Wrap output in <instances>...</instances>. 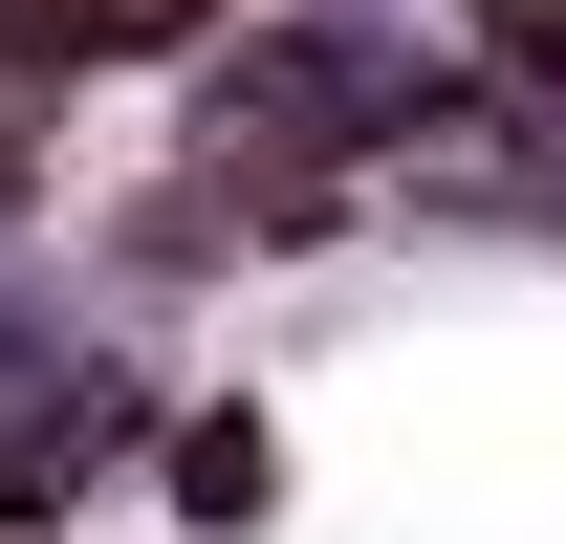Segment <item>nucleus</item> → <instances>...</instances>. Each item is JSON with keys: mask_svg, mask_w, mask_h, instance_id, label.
<instances>
[{"mask_svg": "<svg viewBox=\"0 0 566 544\" xmlns=\"http://www.w3.org/2000/svg\"><path fill=\"white\" fill-rule=\"evenodd\" d=\"M175 501H197V523H240V501H262V436H240V414H197V436H175Z\"/></svg>", "mask_w": 566, "mask_h": 544, "instance_id": "1", "label": "nucleus"}]
</instances>
